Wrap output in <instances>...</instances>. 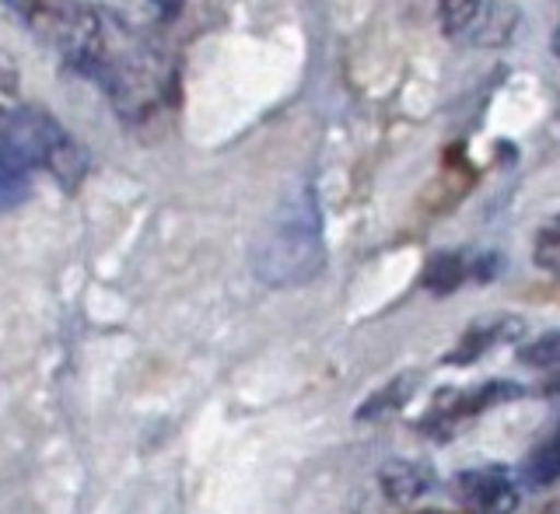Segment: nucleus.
<instances>
[{
	"instance_id": "nucleus-1",
	"label": "nucleus",
	"mask_w": 560,
	"mask_h": 514,
	"mask_svg": "<svg viewBox=\"0 0 560 514\" xmlns=\"http://www.w3.org/2000/svg\"><path fill=\"white\" fill-rule=\"evenodd\" d=\"M60 57L98 84L127 122L154 119L172 105L175 67L168 52L109 8L88 4Z\"/></svg>"
},
{
	"instance_id": "nucleus-18",
	"label": "nucleus",
	"mask_w": 560,
	"mask_h": 514,
	"mask_svg": "<svg viewBox=\"0 0 560 514\" xmlns=\"http://www.w3.org/2000/svg\"><path fill=\"white\" fill-rule=\"evenodd\" d=\"M542 396H560V367H553V375L542 382Z\"/></svg>"
},
{
	"instance_id": "nucleus-15",
	"label": "nucleus",
	"mask_w": 560,
	"mask_h": 514,
	"mask_svg": "<svg viewBox=\"0 0 560 514\" xmlns=\"http://www.w3.org/2000/svg\"><path fill=\"white\" fill-rule=\"evenodd\" d=\"M28 175L25 168H18L11 162H0V210L22 207L28 197Z\"/></svg>"
},
{
	"instance_id": "nucleus-13",
	"label": "nucleus",
	"mask_w": 560,
	"mask_h": 514,
	"mask_svg": "<svg viewBox=\"0 0 560 514\" xmlns=\"http://www.w3.org/2000/svg\"><path fill=\"white\" fill-rule=\"evenodd\" d=\"M533 262L542 273L560 280V214L547 218L533 235Z\"/></svg>"
},
{
	"instance_id": "nucleus-2",
	"label": "nucleus",
	"mask_w": 560,
	"mask_h": 514,
	"mask_svg": "<svg viewBox=\"0 0 560 514\" xmlns=\"http://www.w3.org/2000/svg\"><path fill=\"white\" fill-rule=\"evenodd\" d=\"M326 245H323V224L308 192L288 200L280 207L277 221L270 224L256 253L259 277L273 288H302L312 277L323 273Z\"/></svg>"
},
{
	"instance_id": "nucleus-17",
	"label": "nucleus",
	"mask_w": 560,
	"mask_h": 514,
	"mask_svg": "<svg viewBox=\"0 0 560 514\" xmlns=\"http://www.w3.org/2000/svg\"><path fill=\"white\" fill-rule=\"evenodd\" d=\"M148 11L154 25H172L183 11V0H148Z\"/></svg>"
},
{
	"instance_id": "nucleus-5",
	"label": "nucleus",
	"mask_w": 560,
	"mask_h": 514,
	"mask_svg": "<svg viewBox=\"0 0 560 514\" xmlns=\"http://www.w3.org/2000/svg\"><path fill=\"white\" fill-rule=\"evenodd\" d=\"M452 498L463 514H515L518 487L504 466H477L452 476Z\"/></svg>"
},
{
	"instance_id": "nucleus-6",
	"label": "nucleus",
	"mask_w": 560,
	"mask_h": 514,
	"mask_svg": "<svg viewBox=\"0 0 560 514\" xmlns=\"http://www.w3.org/2000/svg\"><path fill=\"white\" fill-rule=\"evenodd\" d=\"M501 273V256L498 253H459V249H442L431 253L420 273V288L434 297H445L459 291L463 283H490Z\"/></svg>"
},
{
	"instance_id": "nucleus-19",
	"label": "nucleus",
	"mask_w": 560,
	"mask_h": 514,
	"mask_svg": "<svg viewBox=\"0 0 560 514\" xmlns=\"http://www.w3.org/2000/svg\"><path fill=\"white\" fill-rule=\"evenodd\" d=\"M550 46H553V57L560 60V14H557V25H553V39H550Z\"/></svg>"
},
{
	"instance_id": "nucleus-9",
	"label": "nucleus",
	"mask_w": 560,
	"mask_h": 514,
	"mask_svg": "<svg viewBox=\"0 0 560 514\" xmlns=\"http://www.w3.org/2000/svg\"><path fill=\"white\" fill-rule=\"evenodd\" d=\"M522 476L529 487H550L560 480V417L542 428L529 455L522 458Z\"/></svg>"
},
{
	"instance_id": "nucleus-16",
	"label": "nucleus",
	"mask_w": 560,
	"mask_h": 514,
	"mask_svg": "<svg viewBox=\"0 0 560 514\" xmlns=\"http://www.w3.org/2000/svg\"><path fill=\"white\" fill-rule=\"evenodd\" d=\"M14 98H18V70H14L11 57L0 52V119L14 109Z\"/></svg>"
},
{
	"instance_id": "nucleus-20",
	"label": "nucleus",
	"mask_w": 560,
	"mask_h": 514,
	"mask_svg": "<svg viewBox=\"0 0 560 514\" xmlns=\"http://www.w3.org/2000/svg\"><path fill=\"white\" fill-rule=\"evenodd\" d=\"M542 514H560V498H557V501H553V504H550L547 511H542Z\"/></svg>"
},
{
	"instance_id": "nucleus-21",
	"label": "nucleus",
	"mask_w": 560,
	"mask_h": 514,
	"mask_svg": "<svg viewBox=\"0 0 560 514\" xmlns=\"http://www.w3.org/2000/svg\"><path fill=\"white\" fill-rule=\"evenodd\" d=\"M428 514H438V511H428Z\"/></svg>"
},
{
	"instance_id": "nucleus-12",
	"label": "nucleus",
	"mask_w": 560,
	"mask_h": 514,
	"mask_svg": "<svg viewBox=\"0 0 560 514\" xmlns=\"http://www.w3.org/2000/svg\"><path fill=\"white\" fill-rule=\"evenodd\" d=\"M483 11V0H438V28L448 39H459L463 32L477 25Z\"/></svg>"
},
{
	"instance_id": "nucleus-8",
	"label": "nucleus",
	"mask_w": 560,
	"mask_h": 514,
	"mask_svg": "<svg viewBox=\"0 0 560 514\" xmlns=\"http://www.w3.org/2000/svg\"><path fill=\"white\" fill-rule=\"evenodd\" d=\"M525 332V323L518 315H487V318H477V323H469L466 332L455 340V347L445 353L448 367H469L477 364L480 358H487L490 350L498 347H508L515 343L518 336Z\"/></svg>"
},
{
	"instance_id": "nucleus-14",
	"label": "nucleus",
	"mask_w": 560,
	"mask_h": 514,
	"mask_svg": "<svg viewBox=\"0 0 560 514\" xmlns=\"http://www.w3.org/2000/svg\"><path fill=\"white\" fill-rule=\"evenodd\" d=\"M518 361L525 367H560V329L536 336L533 343L518 350Z\"/></svg>"
},
{
	"instance_id": "nucleus-4",
	"label": "nucleus",
	"mask_w": 560,
	"mask_h": 514,
	"mask_svg": "<svg viewBox=\"0 0 560 514\" xmlns=\"http://www.w3.org/2000/svg\"><path fill=\"white\" fill-rule=\"evenodd\" d=\"M518 396H522V385L504 382V378H490V382L469 385V388H442V393L431 399L428 417L420 420V431L431 434L434 441H448L463 420L480 417V413L494 410L501 402H512Z\"/></svg>"
},
{
	"instance_id": "nucleus-7",
	"label": "nucleus",
	"mask_w": 560,
	"mask_h": 514,
	"mask_svg": "<svg viewBox=\"0 0 560 514\" xmlns=\"http://www.w3.org/2000/svg\"><path fill=\"white\" fill-rule=\"evenodd\" d=\"M4 8L35 35V39L60 52L70 35H74L88 0H4Z\"/></svg>"
},
{
	"instance_id": "nucleus-3",
	"label": "nucleus",
	"mask_w": 560,
	"mask_h": 514,
	"mask_svg": "<svg viewBox=\"0 0 560 514\" xmlns=\"http://www.w3.org/2000/svg\"><path fill=\"white\" fill-rule=\"evenodd\" d=\"M0 162L25 172L46 168L67 189H78L88 172L84 151L57 119L46 109H18V105L0 119Z\"/></svg>"
},
{
	"instance_id": "nucleus-11",
	"label": "nucleus",
	"mask_w": 560,
	"mask_h": 514,
	"mask_svg": "<svg viewBox=\"0 0 560 514\" xmlns=\"http://www.w3.org/2000/svg\"><path fill=\"white\" fill-rule=\"evenodd\" d=\"M413 378H417V375H399V378H393V382H385L372 399H364V402H361L358 417H361V420H378V417H389L393 410H399V406L413 396V388H417Z\"/></svg>"
},
{
	"instance_id": "nucleus-10",
	"label": "nucleus",
	"mask_w": 560,
	"mask_h": 514,
	"mask_svg": "<svg viewBox=\"0 0 560 514\" xmlns=\"http://www.w3.org/2000/svg\"><path fill=\"white\" fill-rule=\"evenodd\" d=\"M382 487L389 493V501H417L420 493H428L434 487V472L431 466L420 463H385Z\"/></svg>"
}]
</instances>
